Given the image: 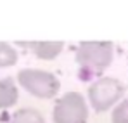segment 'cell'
Wrapping results in <instances>:
<instances>
[{
  "mask_svg": "<svg viewBox=\"0 0 128 123\" xmlns=\"http://www.w3.org/2000/svg\"><path fill=\"white\" fill-rule=\"evenodd\" d=\"M112 57H114V47L111 42H82L76 49L80 78L88 80L90 76L104 71L111 66Z\"/></svg>",
  "mask_w": 128,
  "mask_h": 123,
  "instance_id": "cell-1",
  "label": "cell"
},
{
  "mask_svg": "<svg viewBox=\"0 0 128 123\" xmlns=\"http://www.w3.org/2000/svg\"><path fill=\"white\" fill-rule=\"evenodd\" d=\"M18 83L28 94L35 95L38 99H52L57 95V92L61 88V82L54 73L36 69V68L21 69L18 73Z\"/></svg>",
  "mask_w": 128,
  "mask_h": 123,
  "instance_id": "cell-2",
  "label": "cell"
},
{
  "mask_svg": "<svg viewBox=\"0 0 128 123\" xmlns=\"http://www.w3.org/2000/svg\"><path fill=\"white\" fill-rule=\"evenodd\" d=\"M125 94V85L112 78V76H102L88 87V102L97 113H104L111 109Z\"/></svg>",
  "mask_w": 128,
  "mask_h": 123,
  "instance_id": "cell-3",
  "label": "cell"
},
{
  "mask_svg": "<svg viewBox=\"0 0 128 123\" xmlns=\"http://www.w3.org/2000/svg\"><path fill=\"white\" fill-rule=\"evenodd\" d=\"M54 123H86L88 104L80 92H66L61 95L52 109Z\"/></svg>",
  "mask_w": 128,
  "mask_h": 123,
  "instance_id": "cell-4",
  "label": "cell"
},
{
  "mask_svg": "<svg viewBox=\"0 0 128 123\" xmlns=\"http://www.w3.org/2000/svg\"><path fill=\"white\" fill-rule=\"evenodd\" d=\"M19 45L30 47L38 59H45V61L56 59L64 49V42H30V43L19 42Z\"/></svg>",
  "mask_w": 128,
  "mask_h": 123,
  "instance_id": "cell-5",
  "label": "cell"
},
{
  "mask_svg": "<svg viewBox=\"0 0 128 123\" xmlns=\"http://www.w3.org/2000/svg\"><path fill=\"white\" fill-rule=\"evenodd\" d=\"M19 99V90L16 87L14 78L7 76L0 80V109H9Z\"/></svg>",
  "mask_w": 128,
  "mask_h": 123,
  "instance_id": "cell-6",
  "label": "cell"
},
{
  "mask_svg": "<svg viewBox=\"0 0 128 123\" xmlns=\"http://www.w3.org/2000/svg\"><path fill=\"white\" fill-rule=\"evenodd\" d=\"M5 123H45V118L35 107H21L12 113Z\"/></svg>",
  "mask_w": 128,
  "mask_h": 123,
  "instance_id": "cell-7",
  "label": "cell"
},
{
  "mask_svg": "<svg viewBox=\"0 0 128 123\" xmlns=\"http://www.w3.org/2000/svg\"><path fill=\"white\" fill-rule=\"evenodd\" d=\"M18 62V50L5 42H0V68H9Z\"/></svg>",
  "mask_w": 128,
  "mask_h": 123,
  "instance_id": "cell-8",
  "label": "cell"
},
{
  "mask_svg": "<svg viewBox=\"0 0 128 123\" xmlns=\"http://www.w3.org/2000/svg\"><path fill=\"white\" fill-rule=\"evenodd\" d=\"M111 123H128V99H123L114 106L111 113Z\"/></svg>",
  "mask_w": 128,
  "mask_h": 123,
  "instance_id": "cell-9",
  "label": "cell"
}]
</instances>
